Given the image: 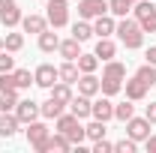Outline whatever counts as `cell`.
<instances>
[{
  "label": "cell",
  "instance_id": "cell-1",
  "mask_svg": "<svg viewBox=\"0 0 156 153\" xmlns=\"http://www.w3.org/2000/svg\"><path fill=\"white\" fill-rule=\"evenodd\" d=\"M123 78H126V66L117 63V60H105V69H102V78H99V90L105 96H114L123 90Z\"/></svg>",
  "mask_w": 156,
  "mask_h": 153
},
{
  "label": "cell",
  "instance_id": "cell-2",
  "mask_svg": "<svg viewBox=\"0 0 156 153\" xmlns=\"http://www.w3.org/2000/svg\"><path fill=\"white\" fill-rule=\"evenodd\" d=\"M114 33L120 36V42H123L129 51H135V48L144 45V30H141V24H138L135 18H126V15H123V18L117 21Z\"/></svg>",
  "mask_w": 156,
  "mask_h": 153
},
{
  "label": "cell",
  "instance_id": "cell-3",
  "mask_svg": "<svg viewBox=\"0 0 156 153\" xmlns=\"http://www.w3.org/2000/svg\"><path fill=\"white\" fill-rule=\"evenodd\" d=\"M54 126H57V132H63L66 138H69V141H72V144H75V147L81 144V141H84V138H87L84 126H81V120H78V117L72 114V111H69V114L63 111V114H60L57 120H54Z\"/></svg>",
  "mask_w": 156,
  "mask_h": 153
},
{
  "label": "cell",
  "instance_id": "cell-4",
  "mask_svg": "<svg viewBox=\"0 0 156 153\" xmlns=\"http://www.w3.org/2000/svg\"><path fill=\"white\" fill-rule=\"evenodd\" d=\"M132 12H135V21L141 24L144 33H156V3L153 0H138L132 6Z\"/></svg>",
  "mask_w": 156,
  "mask_h": 153
},
{
  "label": "cell",
  "instance_id": "cell-5",
  "mask_svg": "<svg viewBox=\"0 0 156 153\" xmlns=\"http://www.w3.org/2000/svg\"><path fill=\"white\" fill-rule=\"evenodd\" d=\"M45 9H48L45 18H48V24L54 30L69 24V0H45Z\"/></svg>",
  "mask_w": 156,
  "mask_h": 153
},
{
  "label": "cell",
  "instance_id": "cell-6",
  "mask_svg": "<svg viewBox=\"0 0 156 153\" xmlns=\"http://www.w3.org/2000/svg\"><path fill=\"white\" fill-rule=\"evenodd\" d=\"M48 135H51V129H48L42 120H30V123H27V141H30V147L36 153H45Z\"/></svg>",
  "mask_w": 156,
  "mask_h": 153
},
{
  "label": "cell",
  "instance_id": "cell-7",
  "mask_svg": "<svg viewBox=\"0 0 156 153\" xmlns=\"http://www.w3.org/2000/svg\"><path fill=\"white\" fill-rule=\"evenodd\" d=\"M126 135H129V138H132V141H144V138H147V135H150V120H147V117H129V120H126Z\"/></svg>",
  "mask_w": 156,
  "mask_h": 153
},
{
  "label": "cell",
  "instance_id": "cell-8",
  "mask_svg": "<svg viewBox=\"0 0 156 153\" xmlns=\"http://www.w3.org/2000/svg\"><path fill=\"white\" fill-rule=\"evenodd\" d=\"M60 75L57 69L51 66V63H42V66H36V72H33V84L36 87H45V90H51V84H57Z\"/></svg>",
  "mask_w": 156,
  "mask_h": 153
},
{
  "label": "cell",
  "instance_id": "cell-9",
  "mask_svg": "<svg viewBox=\"0 0 156 153\" xmlns=\"http://www.w3.org/2000/svg\"><path fill=\"white\" fill-rule=\"evenodd\" d=\"M105 12H108V0H81V3H78V15L84 21L99 18V15H105Z\"/></svg>",
  "mask_w": 156,
  "mask_h": 153
},
{
  "label": "cell",
  "instance_id": "cell-10",
  "mask_svg": "<svg viewBox=\"0 0 156 153\" xmlns=\"http://www.w3.org/2000/svg\"><path fill=\"white\" fill-rule=\"evenodd\" d=\"M21 9H18V3L15 0H0V21L6 24V27H18L21 24Z\"/></svg>",
  "mask_w": 156,
  "mask_h": 153
},
{
  "label": "cell",
  "instance_id": "cell-11",
  "mask_svg": "<svg viewBox=\"0 0 156 153\" xmlns=\"http://www.w3.org/2000/svg\"><path fill=\"white\" fill-rule=\"evenodd\" d=\"M15 117H18V123H30V120H39V102H33V99H18V105H15Z\"/></svg>",
  "mask_w": 156,
  "mask_h": 153
},
{
  "label": "cell",
  "instance_id": "cell-12",
  "mask_svg": "<svg viewBox=\"0 0 156 153\" xmlns=\"http://www.w3.org/2000/svg\"><path fill=\"white\" fill-rule=\"evenodd\" d=\"M90 117H96V120H114V102L108 99V96L102 93V99H96L93 105H90Z\"/></svg>",
  "mask_w": 156,
  "mask_h": 153
},
{
  "label": "cell",
  "instance_id": "cell-13",
  "mask_svg": "<svg viewBox=\"0 0 156 153\" xmlns=\"http://www.w3.org/2000/svg\"><path fill=\"white\" fill-rule=\"evenodd\" d=\"M75 84H78V93L81 96H90V99H93L96 93H102V90H99V78L93 75V72H81V78H78Z\"/></svg>",
  "mask_w": 156,
  "mask_h": 153
},
{
  "label": "cell",
  "instance_id": "cell-14",
  "mask_svg": "<svg viewBox=\"0 0 156 153\" xmlns=\"http://www.w3.org/2000/svg\"><path fill=\"white\" fill-rule=\"evenodd\" d=\"M123 90H126V99H132V102H141V99L147 96V90H150V87H147V84H144L138 75H132V81H126V84H123Z\"/></svg>",
  "mask_w": 156,
  "mask_h": 153
},
{
  "label": "cell",
  "instance_id": "cell-15",
  "mask_svg": "<svg viewBox=\"0 0 156 153\" xmlns=\"http://www.w3.org/2000/svg\"><path fill=\"white\" fill-rule=\"evenodd\" d=\"M21 27L27 30V33H42V30H48V18L45 15H36V12H30V15H24L21 18Z\"/></svg>",
  "mask_w": 156,
  "mask_h": 153
},
{
  "label": "cell",
  "instance_id": "cell-16",
  "mask_svg": "<svg viewBox=\"0 0 156 153\" xmlns=\"http://www.w3.org/2000/svg\"><path fill=\"white\" fill-rule=\"evenodd\" d=\"M90 105H93V102H90V96H81V93L69 99V111H72V114H75L78 120L90 117Z\"/></svg>",
  "mask_w": 156,
  "mask_h": 153
},
{
  "label": "cell",
  "instance_id": "cell-17",
  "mask_svg": "<svg viewBox=\"0 0 156 153\" xmlns=\"http://www.w3.org/2000/svg\"><path fill=\"white\" fill-rule=\"evenodd\" d=\"M114 27H117V21H114L111 12H105V15L93 18V33H96V36H111V33H114Z\"/></svg>",
  "mask_w": 156,
  "mask_h": 153
},
{
  "label": "cell",
  "instance_id": "cell-18",
  "mask_svg": "<svg viewBox=\"0 0 156 153\" xmlns=\"http://www.w3.org/2000/svg\"><path fill=\"white\" fill-rule=\"evenodd\" d=\"M57 75H60V81H66V84H75L78 78H81V69H78L75 60H63L57 66Z\"/></svg>",
  "mask_w": 156,
  "mask_h": 153
},
{
  "label": "cell",
  "instance_id": "cell-19",
  "mask_svg": "<svg viewBox=\"0 0 156 153\" xmlns=\"http://www.w3.org/2000/svg\"><path fill=\"white\" fill-rule=\"evenodd\" d=\"M63 111H66V105H63V102H57V99H51V96L39 105V114L45 117V120H57Z\"/></svg>",
  "mask_w": 156,
  "mask_h": 153
},
{
  "label": "cell",
  "instance_id": "cell-20",
  "mask_svg": "<svg viewBox=\"0 0 156 153\" xmlns=\"http://www.w3.org/2000/svg\"><path fill=\"white\" fill-rule=\"evenodd\" d=\"M18 117H15V111H3V114H0V135H3V138H12V135L18 132Z\"/></svg>",
  "mask_w": 156,
  "mask_h": 153
},
{
  "label": "cell",
  "instance_id": "cell-21",
  "mask_svg": "<svg viewBox=\"0 0 156 153\" xmlns=\"http://www.w3.org/2000/svg\"><path fill=\"white\" fill-rule=\"evenodd\" d=\"M99 60H114V54H117V45H114V39L111 36H99V42H96V51H93Z\"/></svg>",
  "mask_w": 156,
  "mask_h": 153
},
{
  "label": "cell",
  "instance_id": "cell-22",
  "mask_svg": "<svg viewBox=\"0 0 156 153\" xmlns=\"http://www.w3.org/2000/svg\"><path fill=\"white\" fill-rule=\"evenodd\" d=\"M60 57L63 60H78V54H81V42H78L75 36L72 39H60Z\"/></svg>",
  "mask_w": 156,
  "mask_h": 153
},
{
  "label": "cell",
  "instance_id": "cell-23",
  "mask_svg": "<svg viewBox=\"0 0 156 153\" xmlns=\"http://www.w3.org/2000/svg\"><path fill=\"white\" fill-rule=\"evenodd\" d=\"M69 147H72V141H69V138H66V135L63 132H57V129H54V135H48V144H45V153H63V150H69Z\"/></svg>",
  "mask_w": 156,
  "mask_h": 153
},
{
  "label": "cell",
  "instance_id": "cell-24",
  "mask_svg": "<svg viewBox=\"0 0 156 153\" xmlns=\"http://www.w3.org/2000/svg\"><path fill=\"white\" fill-rule=\"evenodd\" d=\"M57 48H60V36L57 33H51V30H42V33H39V51L51 54V51H57Z\"/></svg>",
  "mask_w": 156,
  "mask_h": 153
},
{
  "label": "cell",
  "instance_id": "cell-25",
  "mask_svg": "<svg viewBox=\"0 0 156 153\" xmlns=\"http://www.w3.org/2000/svg\"><path fill=\"white\" fill-rule=\"evenodd\" d=\"M72 84H66V81H57V84H51V99H57L63 105H69V99H72Z\"/></svg>",
  "mask_w": 156,
  "mask_h": 153
},
{
  "label": "cell",
  "instance_id": "cell-26",
  "mask_svg": "<svg viewBox=\"0 0 156 153\" xmlns=\"http://www.w3.org/2000/svg\"><path fill=\"white\" fill-rule=\"evenodd\" d=\"M135 3H138V0H108V12L117 15V18H123L126 12H132Z\"/></svg>",
  "mask_w": 156,
  "mask_h": 153
},
{
  "label": "cell",
  "instance_id": "cell-27",
  "mask_svg": "<svg viewBox=\"0 0 156 153\" xmlns=\"http://www.w3.org/2000/svg\"><path fill=\"white\" fill-rule=\"evenodd\" d=\"M72 36H75L78 42H87V39L93 36V24H87L84 18L75 21V24H72Z\"/></svg>",
  "mask_w": 156,
  "mask_h": 153
},
{
  "label": "cell",
  "instance_id": "cell-28",
  "mask_svg": "<svg viewBox=\"0 0 156 153\" xmlns=\"http://www.w3.org/2000/svg\"><path fill=\"white\" fill-rule=\"evenodd\" d=\"M84 132H87V138H90V141L105 138V132H108V129H105V120H96V117H93V123H87V126H84Z\"/></svg>",
  "mask_w": 156,
  "mask_h": 153
},
{
  "label": "cell",
  "instance_id": "cell-29",
  "mask_svg": "<svg viewBox=\"0 0 156 153\" xmlns=\"http://www.w3.org/2000/svg\"><path fill=\"white\" fill-rule=\"evenodd\" d=\"M132 114H135V105H132V99H126V102L114 105V120H120V123H126Z\"/></svg>",
  "mask_w": 156,
  "mask_h": 153
},
{
  "label": "cell",
  "instance_id": "cell-30",
  "mask_svg": "<svg viewBox=\"0 0 156 153\" xmlns=\"http://www.w3.org/2000/svg\"><path fill=\"white\" fill-rule=\"evenodd\" d=\"M78 69L81 72H96V66H99V57L96 54H78Z\"/></svg>",
  "mask_w": 156,
  "mask_h": 153
},
{
  "label": "cell",
  "instance_id": "cell-31",
  "mask_svg": "<svg viewBox=\"0 0 156 153\" xmlns=\"http://www.w3.org/2000/svg\"><path fill=\"white\" fill-rule=\"evenodd\" d=\"M15 105H18V90L0 93V111H15Z\"/></svg>",
  "mask_w": 156,
  "mask_h": 153
},
{
  "label": "cell",
  "instance_id": "cell-32",
  "mask_svg": "<svg viewBox=\"0 0 156 153\" xmlns=\"http://www.w3.org/2000/svg\"><path fill=\"white\" fill-rule=\"evenodd\" d=\"M3 48H6V51H12V54H15V51H21V48H24V36H21V33H6Z\"/></svg>",
  "mask_w": 156,
  "mask_h": 153
},
{
  "label": "cell",
  "instance_id": "cell-33",
  "mask_svg": "<svg viewBox=\"0 0 156 153\" xmlns=\"http://www.w3.org/2000/svg\"><path fill=\"white\" fill-rule=\"evenodd\" d=\"M12 75H15V87H18V90H27V87L33 84L30 69H12Z\"/></svg>",
  "mask_w": 156,
  "mask_h": 153
},
{
  "label": "cell",
  "instance_id": "cell-34",
  "mask_svg": "<svg viewBox=\"0 0 156 153\" xmlns=\"http://www.w3.org/2000/svg\"><path fill=\"white\" fill-rule=\"evenodd\" d=\"M135 75L141 78V81H144L147 87H153V84H156V66H153V63H144V66L138 69Z\"/></svg>",
  "mask_w": 156,
  "mask_h": 153
},
{
  "label": "cell",
  "instance_id": "cell-35",
  "mask_svg": "<svg viewBox=\"0 0 156 153\" xmlns=\"http://www.w3.org/2000/svg\"><path fill=\"white\" fill-rule=\"evenodd\" d=\"M135 147H138V141H132L129 135H126V138H120V141H114V150H117V153H135Z\"/></svg>",
  "mask_w": 156,
  "mask_h": 153
},
{
  "label": "cell",
  "instance_id": "cell-36",
  "mask_svg": "<svg viewBox=\"0 0 156 153\" xmlns=\"http://www.w3.org/2000/svg\"><path fill=\"white\" fill-rule=\"evenodd\" d=\"M15 69V57H12V51H0V72H12Z\"/></svg>",
  "mask_w": 156,
  "mask_h": 153
},
{
  "label": "cell",
  "instance_id": "cell-37",
  "mask_svg": "<svg viewBox=\"0 0 156 153\" xmlns=\"http://www.w3.org/2000/svg\"><path fill=\"white\" fill-rule=\"evenodd\" d=\"M6 90H18V87H15V75H12V72H0V93H6Z\"/></svg>",
  "mask_w": 156,
  "mask_h": 153
},
{
  "label": "cell",
  "instance_id": "cell-38",
  "mask_svg": "<svg viewBox=\"0 0 156 153\" xmlns=\"http://www.w3.org/2000/svg\"><path fill=\"white\" fill-rule=\"evenodd\" d=\"M111 150H114V144H111V141H105V138L93 141V153H111Z\"/></svg>",
  "mask_w": 156,
  "mask_h": 153
},
{
  "label": "cell",
  "instance_id": "cell-39",
  "mask_svg": "<svg viewBox=\"0 0 156 153\" xmlns=\"http://www.w3.org/2000/svg\"><path fill=\"white\" fill-rule=\"evenodd\" d=\"M144 117L150 120V126H156V102H150V105H147V111H144Z\"/></svg>",
  "mask_w": 156,
  "mask_h": 153
},
{
  "label": "cell",
  "instance_id": "cell-40",
  "mask_svg": "<svg viewBox=\"0 0 156 153\" xmlns=\"http://www.w3.org/2000/svg\"><path fill=\"white\" fill-rule=\"evenodd\" d=\"M144 147H147V153H156V135H147L144 138Z\"/></svg>",
  "mask_w": 156,
  "mask_h": 153
},
{
  "label": "cell",
  "instance_id": "cell-41",
  "mask_svg": "<svg viewBox=\"0 0 156 153\" xmlns=\"http://www.w3.org/2000/svg\"><path fill=\"white\" fill-rule=\"evenodd\" d=\"M147 63H153V66H156V45L147 48Z\"/></svg>",
  "mask_w": 156,
  "mask_h": 153
},
{
  "label": "cell",
  "instance_id": "cell-42",
  "mask_svg": "<svg viewBox=\"0 0 156 153\" xmlns=\"http://www.w3.org/2000/svg\"><path fill=\"white\" fill-rule=\"evenodd\" d=\"M0 51H3V39H0Z\"/></svg>",
  "mask_w": 156,
  "mask_h": 153
}]
</instances>
